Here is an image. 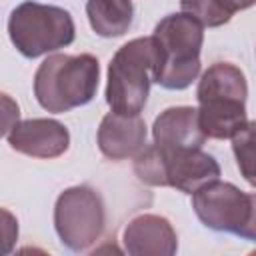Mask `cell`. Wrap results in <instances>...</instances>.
<instances>
[{
    "label": "cell",
    "mask_w": 256,
    "mask_h": 256,
    "mask_svg": "<svg viewBox=\"0 0 256 256\" xmlns=\"http://www.w3.org/2000/svg\"><path fill=\"white\" fill-rule=\"evenodd\" d=\"M248 84L244 72L230 62L212 64L200 78L198 120L206 138H232L246 120Z\"/></svg>",
    "instance_id": "obj_1"
},
{
    "label": "cell",
    "mask_w": 256,
    "mask_h": 256,
    "mask_svg": "<svg viewBox=\"0 0 256 256\" xmlns=\"http://www.w3.org/2000/svg\"><path fill=\"white\" fill-rule=\"evenodd\" d=\"M202 24L186 12L164 16L154 28L156 66L152 80L168 90L188 88L200 74V48L204 42Z\"/></svg>",
    "instance_id": "obj_2"
},
{
    "label": "cell",
    "mask_w": 256,
    "mask_h": 256,
    "mask_svg": "<svg viewBox=\"0 0 256 256\" xmlns=\"http://www.w3.org/2000/svg\"><path fill=\"white\" fill-rule=\"evenodd\" d=\"M100 78V64L92 54H52L34 74V96L38 104L54 114L88 104Z\"/></svg>",
    "instance_id": "obj_3"
},
{
    "label": "cell",
    "mask_w": 256,
    "mask_h": 256,
    "mask_svg": "<svg viewBox=\"0 0 256 256\" xmlns=\"http://www.w3.org/2000/svg\"><path fill=\"white\" fill-rule=\"evenodd\" d=\"M134 174L148 186H170L194 194L204 184L218 180L220 166L202 148L164 150L152 142L134 156Z\"/></svg>",
    "instance_id": "obj_4"
},
{
    "label": "cell",
    "mask_w": 256,
    "mask_h": 256,
    "mask_svg": "<svg viewBox=\"0 0 256 256\" xmlns=\"http://www.w3.org/2000/svg\"><path fill=\"white\" fill-rule=\"evenodd\" d=\"M156 42L152 36L134 38L118 48L108 66L106 102L120 114H140L148 100L156 66Z\"/></svg>",
    "instance_id": "obj_5"
},
{
    "label": "cell",
    "mask_w": 256,
    "mask_h": 256,
    "mask_svg": "<svg viewBox=\"0 0 256 256\" xmlns=\"http://www.w3.org/2000/svg\"><path fill=\"white\" fill-rule=\"evenodd\" d=\"M8 34L22 56L38 58L74 42V20L64 8L28 0L12 10Z\"/></svg>",
    "instance_id": "obj_6"
},
{
    "label": "cell",
    "mask_w": 256,
    "mask_h": 256,
    "mask_svg": "<svg viewBox=\"0 0 256 256\" xmlns=\"http://www.w3.org/2000/svg\"><path fill=\"white\" fill-rule=\"evenodd\" d=\"M106 224L102 196L90 186L66 188L54 206V228L62 244L74 252L88 250L100 240Z\"/></svg>",
    "instance_id": "obj_7"
},
{
    "label": "cell",
    "mask_w": 256,
    "mask_h": 256,
    "mask_svg": "<svg viewBox=\"0 0 256 256\" xmlns=\"http://www.w3.org/2000/svg\"><path fill=\"white\" fill-rule=\"evenodd\" d=\"M192 208L206 228L238 234L250 216V194L230 182L212 180L192 194Z\"/></svg>",
    "instance_id": "obj_8"
},
{
    "label": "cell",
    "mask_w": 256,
    "mask_h": 256,
    "mask_svg": "<svg viewBox=\"0 0 256 256\" xmlns=\"http://www.w3.org/2000/svg\"><path fill=\"white\" fill-rule=\"evenodd\" d=\"M8 144L26 156L34 158H58L68 150V128L52 118H30L18 122L8 134Z\"/></svg>",
    "instance_id": "obj_9"
},
{
    "label": "cell",
    "mask_w": 256,
    "mask_h": 256,
    "mask_svg": "<svg viewBox=\"0 0 256 256\" xmlns=\"http://www.w3.org/2000/svg\"><path fill=\"white\" fill-rule=\"evenodd\" d=\"M146 146V122L140 114L108 112L98 128V148L110 160L134 158Z\"/></svg>",
    "instance_id": "obj_10"
},
{
    "label": "cell",
    "mask_w": 256,
    "mask_h": 256,
    "mask_svg": "<svg viewBox=\"0 0 256 256\" xmlns=\"http://www.w3.org/2000/svg\"><path fill=\"white\" fill-rule=\"evenodd\" d=\"M122 242L132 256H172L178 250V238L172 224L158 214H140L128 222Z\"/></svg>",
    "instance_id": "obj_11"
},
{
    "label": "cell",
    "mask_w": 256,
    "mask_h": 256,
    "mask_svg": "<svg viewBox=\"0 0 256 256\" xmlns=\"http://www.w3.org/2000/svg\"><path fill=\"white\" fill-rule=\"evenodd\" d=\"M154 144L164 150L202 148L206 134L200 128L198 110L192 106H172L156 116L152 126Z\"/></svg>",
    "instance_id": "obj_12"
},
{
    "label": "cell",
    "mask_w": 256,
    "mask_h": 256,
    "mask_svg": "<svg viewBox=\"0 0 256 256\" xmlns=\"http://www.w3.org/2000/svg\"><path fill=\"white\" fill-rule=\"evenodd\" d=\"M86 14L98 36L116 38L128 32L134 18V6L130 0H88Z\"/></svg>",
    "instance_id": "obj_13"
},
{
    "label": "cell",
    "mask_w": 256,
    "mask_h": 256,
    "mask_svg": "<svg viewBox=\"0 0 256 256\" xmlns=\"http://www.w3.org/2000/svg\"><path fill=\"white\" fill-rule=\"evenodd\" d=\"M232 152L242 178L256 188V120L246 122L232 136Z\"/></svg>",
    "instance_id": "obj_14"
},
{
    "label": "cell",
    "mask_w": 256,
    "mask_h": 256,
    "mask_svg": "<svg viewBox=\"0 0 256 256\" xmlns=\"http://www.w3.org/2000/svg\"><path fill=\"white\" fill-rule=\"evenodd\" d=\"M180 8L208 28L230 22L236 12L228 0H180Z\"/></svg>",
    "instance_id": "obj_15"
},
{
    "label": "cell",
    "mask_w": 256,
    "mask_h": 256,
    "mask_svg": "<svg viewBox=\"0 0 256 256\" xmlns=\"http://www.w3.org/2000/svg\"><path fill=\"white\" fill-rule=\"evenodd\" d=\"M238 236L256 242V194H250V216H248L246 224L238 230Z\"/></svg>",
    "instance_id": "obj_16"
},
{
    "label": "cell",
    "mask_w": 256,
    "mask_h": 256,
    "mask_svg": "<svg viewBox=\"0 0 256 256\" xmlns=\"http://www.w3.org/2000/svg\"><path fill=\"white\" fill-rule=\"evenodd\" d=\"M2 216H4V252H8L12 242L18 236V226H16V222L8 210H2Z\"/></svg>",
    "instance_id": "obj_17"
},
{
    "label": "cell",
    "mask_w": 256,
    "mask_h": 256,
    "mask_svg": "<svg viewBox=\"0 0 256 256\" xmlns=\"http://www.w3.org/2000/svg\"><path fill=\"white\" fill-rule=\"evenodd\" d=\"M228 2L232 4L234 10H246V8H250V6L256 4V0H228Z\"/></svg>",
    "instance_id": "obj_18"
}]
</instances>
